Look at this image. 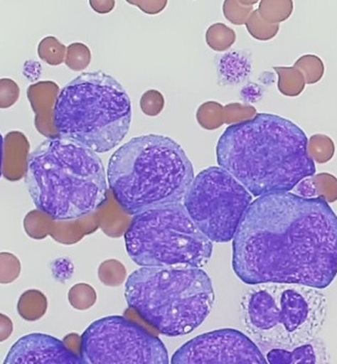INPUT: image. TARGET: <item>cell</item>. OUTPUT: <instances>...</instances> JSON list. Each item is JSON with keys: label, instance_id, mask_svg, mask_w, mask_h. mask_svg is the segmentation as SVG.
<instances>
[{"label": "cell", "instance_id": "cell-1", "mask_svg": "<svg viewBox=\"0 0 337 364\" xmlns=\"http://www.w3.org/2000/svg\"><path fill=\"white\" fill-rule=\"evenodd\" d=\"M232 269L248 285L324 289L337 275V215L323 198H257L232 240Z\"/></svg>", "mask_w": 337, "mask_h": 364}, {"label": "cell", "instance_id": "cell-2", "mask_svg": "<svg viewBox=\"0 0 337 364\" xmlns=\"http://www.w3.org/2000/svg\"><path fill=\"white\" fill-rule=\"evenodd\" d=\"M308 144L304 131L290 119L258 114L226 128L217 144V163L255 197L289 193L315 176Z\"/></svg>", "mask_w": 337, "mask_h": 364}, {"label": "cell", "instance_id": "cell-3", "mask_svg": "<svg viewBox=\"0 0 337 364\" xmlns=\"http://www.w3.org/2000/svg\"><path fill=\"white\" fill-rule=\"evenodd\" d=\"M107 182L98 154L65 138H48L27 161L32 201L54 220H76L100 208L107 200Z\"/></svg>", "mask_w": 337, "mask_h": 364}, {"label": "cell", "instance_id": "cell-4", "mask_svg": "<svg viewBox=\"0 0 337 364\" xmlns=\"http://www.w3.org/2000/svg\"><path fill=\"white\" fill-rule=\"evenodd\" d=\"M195 177L178 142L159 134L132 138L114 151L107 167L113 197L130 215L184 201Z\"/></svg>", "mask_w": 337, "mask_h": 364}, {"label": "cell", "instance_id": "cell-5", "mask_svg": "<svg viewBox=\"0 0 337 364\" xmlns=\"http://www.w3.org/2000/svg\"><path fill=\"white\" fill-rule=\"evenodd\" d=\"M132 106L124 87L102 71L85 73L58 95L53 123L59 137L108 153L130 130Z\"/></svg>", "mask_w": 337, "mask_h": 364}, {"label": "cell", "instance_id": "cell-6", "mask_svg": "<svg viewBox=\"0 0 337 364\" xmlns=\"http://www.w3.org/2000/svg\"><path fill=\"white\" fill-rule=\"evenodd\" d=\"M124 296L146 323L167 336L197 329L215 301L211 279L198 268L143 267L129 276Z\"/></svg>", "mask_w": 337, "mask_h": 364}, {"label": "cell", "instance_id": "cell-7", "mask_svg": "<svg viewBox=\"0 0 337 364\" xmlns=\"http://www.w3.org/2000/svg\"><path fill=\"white\" fill-rule=\"evenodd\" d=\"M241 310L245 328L260 349H293L322 331L327 299L317 288L271 283L251 288Z\"/></svg>", "mask_w": 337, "mask_h": 364}, {"label": "cell", "instance_id": "cell-8", "mask_svg": "<svg viewBox=\"0 0 337 364\" xmlns=\"http://www.w3.org/2000/svg\"><path fill=\"white\" fill-rule=\"evenodd\" d=\"M124 242L129 257L142 268L200 269L213 252V242L198 229L182 203L134 215Z\"/></svg>", "mask_w": 337, "mask_h": 364}, {"label": "cell", "instance_id": "cell-9", "mask_svg": "<svg viewBox=\"0 0 337 364\" xmlns=\"http://www.w3.org/2000/svg\"><path fill=\"white\" fill-rule=\"evenodd\" d=\"M252 202V195L232 174L209 167L195 177L183 205L208 239L226 243L234 240Z\"/></svg>", "mask_w": 337, "mask_h": 364}, {"label": "cell", "instance_id": "cell-10", "mask_svg": "<svg viewBox=\"0 0 337 364\" xmlns=\"http://www.w3.org/2000/svg\"><path fill=\"white\" fill-rule=\"evenodd\" d=\"M84 364H171L158 336L122 316L96 320L80 338Z\"/></svg>", "mask_w": 337, "mask_h": 364}, {"label": "cell", "instance_id": "cell-11", "mask_svg": "<svg viewBox=\"0 0 337 364\" xmlns=\"http://www.w3.org/2000/svg\"><path fill=\"white\" fill-rule=\"evenodd\" d=\"M171 364H269L260 346L242 331L221 328L191 338Z\"/></svg>", "mask_w": 337, "mask_h": 364}, {"label": "cell", "instance_id": "cell-12", "mask_svg": "<svg viewBox=\"0 0 337 364\" xmlns=\"http://www.w3.org/2000/svg\"><path fill=\"white\" fill-rule=\"evenodd\" d=\"M4 364H84L62 341L45 333H29L15 343Z\"/></svg>", "mask_w": 337, "mask_h": 364}, {"label": "cell", "instance_id": "cell-13", "mask_svg": "<svg viewBox=\"0 0 337 364\" xmlns=\"http://www.w3.org/2000/svg\"><path fill=\"white\" fill-rule=\"evenodd\" d=\"M265 357L269 364H330L327 346L318 338L291 350H269Z\"/></svg>", "mask_w": 337, "mask_h": 364}, {"label": "cell", "instance_id": "cell-14", "mask_svg": "<svg viewBox=\"0 0 337 364\" xmlns=\"http://www.w3.org/2000/svg\"><path fill=\"white\" fill-rule=\"evenodd\" d=\"M278 75V90L282 95L286 97L299 96L306 87V80L304 73L299 68L291 66H276L274 68Z\"/></svg>", "mask_w": 337, "mask_h": 364}, {"label": "cell", "instance_id": "cell-15", "mask_svg": "<svg viewBox=\"0 0 337 364\" xmlns=\"http://www.w3.org/2000/svg\"><path fill=\"white\" fill-rule=\"evenodd\" d=\"M294 9L291 0H262L258 6V13L265 22L279 25L289 19Z\"/></svg>", "mask_w": 337, "mask_h": 364}, {"label": "cell", "instance_id": "cell-16", "mask_svg": "<svg viewBox=\"0 0 337 364\" xmlns=\"http://www.w3.org/2000/svg\"><path fill=\"white\" fill-rule=\"evenodd\" d=\"M308 151L314 162H329L336 154V144L329 136L315 134L309 139Z\"/></svg>", "mask_w": 337, "mask_h": 364}, {"label": "cell", "instance_id": "cell-17", "mask_svg": "<svg viewBox=\"0 0 337 364\" xmlns=\"http://www.w3.org/2000/svg\"><path fill=\"white\" fill-rule=\"evenodd\" d=\"M293 66L299 68L304 73L306 85L317 84L324 77V62L316 55H304L295 62Z\"/></svg>", "mask_w": 337, "mask_h": 364}, {"label": "cell", "instance_id": "cell-18", "mask_svg": "<svg viewBox=\"0 0 337 364\" xmlns=\"http://www.w3.org/2000/svg\"><path fill=\"white\" fill-rule=\"evenodd\" d=\"M247 30L253 38L260 41H271L276 38L280 25L269 24L260 17L258 10L253 11L246 23Z\"/></svg>", "mask_w": 337, "mask_h": 364}, {"label": "cell", "instance_id": "cell-19", "mask_svg": "<svg viewBox=\"0 0 337 364\" xmlns=\"http://www.w3.org/2000/svg\"><path fill=\"white\" fill-rule=\"evenodd\" d=\"M210 47L216 50H225L232 47L235 41V32L223 24L210 27L207 34Z\"/></svg>", "mask_w": 337, "mask_h": 364}, {"label": "cell", "instance_id": "cell-20", "mask_svg": "<svg viewBox=\"0 0 337 364\" xmlns=\"http://www.w3.org/2000/svg\"><path fill=\"white\" fill-rule=\"evenodd\" d=\"M314 186L317 191L318 197L323 198L328 203L337 199V179L333 175L321 173L311 177Z\"/></svg>", "mask_w": 337, "mask_h": 364}, {"label": "cell", "instance_id": "cell-21", "mask_svg": "<svg viewBox=\"0 0 337 364\" xmlns=\"http://www.w3.org/2000/svg\"><path fill=\"white\" fill-rule=\"evenodd\" d=\"M225 114V122L230 126L250 121L258 114L257 109L254 106L241 103H232L226 106Z\"/></svg>", "mask_w": 337, "mask_h": 364}, {"label": "cell", "instance_id": "cell-22", "mask_svg": "<svg viewBox=\"0 0 337 364\" xmlns=\"http://www.w3.org/2000/svg\"><path fill=\"white\" fill-rule=\"evenodd\" d=\"M253 11V6H244L241 1H225V17L235 25L246 24Z\"/></svg>", "mask_w": 337, "mask_h": 364}, {"label": "cell", "instance_id": "cell-23", "mask_svg": "<svg viewBox=\"0 0 337 364\" xmlns=\"http://www.w3.org/2000/svg\"><path fill=\"white\" fill-rule=\"evenodd\" d=\"M202 124L205 128L215 129L223 124V106L210 102L203 106Z\"/></svg>", "mask_w": 337, "mask_h": 364}]
</instances>
